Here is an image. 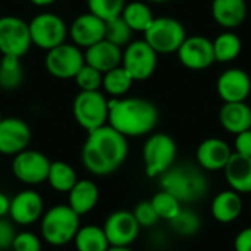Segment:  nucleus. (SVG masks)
<instances>
[{
	"instance_id": "44",
	"label": "nucleus",
	"mask_w": 251,
	"mask_h": 251,
	"mask_svg": "<svg viewBox=\"0 0 251 251\" xmlns=\"http://www.w3.org/2000/svg\"><path fill=\"white\" fill-rule=\"evenodd\" d=\"M107 251H134L131 247H109Z\"/></svg>"
},
{
	"instance_id": "6",
	"label": "nucleus",
	"mask_w": 251,
	"mask_h": 251,
	"mask_svg": "<svg viewBox=\"0 0 251 251\" xmlns=\"http://www.w3.org/2000/svg\"><path fill=\"white\" fill-rule=\"evenodd\" d=\"M72 113L76 124L87 132L107 124L109 99L97 91H79L72 104Z\"/></svg>"
},
{
	"instance_id": "16",
	"label": "nucleus",
	"mask_w": 251,
	"mask_h": 251,
	"mask_svg": "<svg viewBox=\"0 0 251 251\" xmlns=\"http://www.w3.org/2000/svg\"><path fill=\"white\" fill-rule=\"evenodd\" d=\"M29 141L31 129L25 121L15 116L0 121V154L16 156L28 149Z\"/></svg>"
},
{
	"instance_id": "32",
	"label": "nucleus",
	"mask_w": 251,
	"mask_h": 251,
	"mask_svg": "<svg viewBox=\"0 0 251 251\" xmlns=\"http://www.w3.org/2000/svg\"><path fill=\"white\" fill-rule=\"evenodd\" d=\"M150 201H151L159 219L166 221V222H171L182 209V203L165 190L157 191Z\"/></svg>"
},
{
	"instance_id": "34",
	"label": "nucleus",
	"mask_w": 251,
	"mask_h": 251,
	"mask_svg": "<svg viewBox=\"0 0 251 251\" xmlns=\"http://www.w3.org/2000/svg\"><path fill=\"white\" fill-rule=\"evenodd\" d=\"M132 32L134 31L128 26V24L122 19V16H116L113 19L106 21L104 40L110 41L112 44H115L121 49L131 43Z\"/></svg>"
},
{
	"instance_id": "24",
	"label": "nucleus",
	"mask_w": 251,
	"mask_h": 251,
	"mask_svg": "<svg viewBox=\"0 0 251 251\" xmlns=\"http://www.w3.org/2000/svg\"><path fill=\"white\" fill-rule=\"evenodd\" d=\"M244 201L241 194L234 190H225L216 194L210 204V212L215 221L221 224H231L240 218L243 213Z\"/></svg>"
},
{
	"instance_id": "4",
	"label": "nucleus",
	"mask_w": 251,
	"mask_h": 251,
	"mask_svg": "<svg viewBox=\"0 0 251 251\" xmlns=\"http://www.w3.org/2000/svg\"><path fill=\"white\" fill-rule=\"evenodd\" d=\"M81 226V216L68 204H54L44 210L40 219L41 238L53 247H63L74 241Z\"/></svg>"
},
{
	"instance_id": "42",
	"label": "nucleus",
	"mask_w": 251,
	"mask_h": 251,
	"mask_svg": "<svg viewBox=\"0 0 251 251\" xmlns=\"http://www.w3.org/2000/svg\"><path fill=\"white\" fill-rule=\"evenodd\" d=\"M9 207H10V199L0 191V218L9 216Z\"/></svg>"
},
{
	"instance_id": "40",
	"label": "nucleus",
	"mask_w": 251,
	"mask_h": 251,
	"mask_svg": "<svg viewBox=\"0 0 251 251\" xmlns=\"http://www.w3.org/2000/svg\"><path fill=\"white\" fill-rule=\"evenodd\" d=\"M234 149H235L234 153H238V154H243V156H250L251 157V128L235 135Z\"/></svg>"
},
{
	"instance_id": "31",
	"label": "nucleus",
	"mask_w": 251,
	"mask_h": 251,
	"mask_svg": "<svg viewBox=\"0 0 251 251\" xmlns=\"http://www.w3.org/2000/svg\"><path fill=\"white\" fill-rule=\"evenodd\" d=\"M24 79L21 57L4 54L0 59V88L16 90Z\"/></svg>"
},
{
	"instance_id": "5",
	"label": "nucleus",
	"mask_w": 251,
	"mask_h": 251,
	"mask_svg": "<svg viewBox=\"0 0 251 251\" xmlns=\"http://www.w3.org/2000/svg\"><path fill=\"white\" fill-rule=\"evenodd\" d=\"M176 143L165 132L150 134L143 146V163L149 178H160L176 160Z\"/></svg>"
},
{
	"instance_id": "27",
	"label": "nucleus",
	"mask_w": 251,
	"mask_h": 251,
	"mask_svg": "<svg viewBox=\"0 0 251 251\" xmlns=\"http://www.w3.org/2000/svg\"><path fill=\"white\" fill-rule=\"evenodd\" d=\"M121 16L134 32H143V34L154 19L150 6L146 1H140V0L126 3Z\"/></svg>"
},
{
	"instance_id": "41",
	"label": "nucleus",
	"mask_w": 251,
	"mask_h": 251,
	"mask_svg": "<svg viewBox=\"0 0 251 251\" xmlns=\"http://www.w3.org/2000/svg\"><path fill=\"white\" fill-rule=\"evenodd\" d=\"M235 251H251V226L240 231L234 240Z\"/></svg>"
},
{
	"instance_id": "43",
	"label": "nucleus",
	"mask_w": 251,
	"mask_h": 251,
	"mask_svg": "<svg viewBox=\"0 0 251 251\" xmlns=\"http://www.w3.org/2000/svg\"><path fill=\"white\" fill-rule=\"evenodd\" d=\"M54 1H57V0H29V3H32L34 6H38V7L50 6V4H53Z\"/></svg>"
},
{
	"instance_id": "2",
	"label": "nucleus",
	"mask_w": 251,
	"mask_h": 251,
	"mask_svg": "<svg viewBox=\"0 0 251 251\" xmlns=\"http://www.w3.org/2000/svg\"><path fill=\"white\" fill-rule=\"evenodd\" d=\"M157 122L159 110L150 100L140 97L109 99L107 125L126 138L151 134Z\"/></svg>"
},
{
	"instance_id": "22",
	"label": "nucleus",
	"mask_w": 251,
	"mask_h": 251,
	"mask_svg": "<svg viewBox=\"0 0 251 251\" xmlns=\"http://www.w3.org/2000/svg\"><path fill=\"white\" fill-rule=\"evenodd\" d=\"M225 179L231 190L238 194L251 193V157L232 153L229 162L224 168Z\"/></svg>"
},
{
	"instance_id": "1",
	"label": "nucleus",
	"mask_w": 251,
	"mask_h": 251,
	"mask_svg": "<svg viewBox=\"0 0 251 251\" xmlns=\"http://www.w3.org/2000/svg\"><path fill=\"white\" fill-rule=\"evenodd\" d=\"M128 153V138L106 124L88 132L81 149V162L91 175L107 176L125 163Z\"/></svg>"
},
{
	"instance_id": "13",
	"label": "nucleus",
	"mask_w": 251,
	"mask_h": 251,
	"mask_svg": "<svg viewBox=\"0 0 251 251\" xmlns=\"http://www.w3.org/2000/svg\"><path fill=\"white\" fill-rule=\"evenodd\" d=\"M140 229L141 226L129 210H116L103 224V231L110 247H131L138 238Z\"/></svg>"
},
{
	"instance_id": "10",
	"label": "nucleus",
	"mask_w": 251,
	"mask_h": 251,
	"mask_svg": "<svg viewBox=\"0 0 251 251\" xmlns=\"http://www.w3.org/2000/svg\"><path fill=\"white\" fill-rule=\"evenodd\" d=\"M50 163L51 160L44 153L26 149L13 156L12 174L19 182L28 187L41 185L47 181Z\"/></svg>"
},
{
	"instance_id": "33",
	"label": "nucleus",
	"mask_w": 251,
	"mask_h": 251,
	"mask_svg": "<svg viewBox=\"0 0 251 251\" xmlns=\"http://www.w3.org/2000/svg\"><path fill=\"white\" fill-rule=\"evenodd\" d=\"M169 225L175 234H178L181 237H191L200 231L201 219L194 210L182 207L181 212L169 222Z\"/></svg>"
},
{
	"instance_id": "39",
	"label": "nucleus",
	"mask_w": 251,
	"mask_h": 251,
	"mask_svg": "<svg viewBox=\"0 0 251 251\" xmlns=\"http://www.w3.org/2000/svg\"><path fill=\"white\" fill-rule=\"evenodd\" d=\"M16 231L13 222L0 218V251L12 250V244L15 240Z\"/></svg>"
},
{
	"instance_id": "45",
	"label": "nucleus",
	"mask_w": 251,
	"mask_h": 251,
	"mask_svg": "<svg viewBox=\"0 0 251 251\" xmlns=\"http://www.w3.org/2000/svg\"><path fill=\"white\" fill-rule=\"evenodd\" d=\"M147 1H150V3H166L169 0H147Z\"/></svg>"
},
{
	"instance_id": "19",
	"label": "nucleus",
	"mask_w": 251,
	"mask_h": 251,
	"mask_svg": "<svg viewBox=\"0 0 251 251\" xmlns=\"http://www.w3.org/2000/svg\"><path fill=\"white\" fill-rule=\"evenodd\" d=\"M232 153L234 151L226 141H224L222 138L212 137L203 140L199 144L196 151V159L203 171L216 172V171H224Z\"/></svg>"
},
{
	"instance_id": "29",
	"label": "nucleus",
	"mask_w": 251,
	"mask_h": 251,
	"mask_svg": "<svg viewBox=\"0 0 251 251\" xmlns=\"http://www.w3.org/2000/svg\"><path fill=\"white\" fill-rule=\"evenodd\" d=\"M212 43H213L215 60L221 63H229L235 60L243 50L241 38L229 29L219 34Z\"/></svg>"
},
{
	"instance_id": "21",
	"label": "nucleus",
	"mask_w": 251,
	"mask_h": 251,
	"mask_svg": "<svg viewBox=\"0 0 251 251\" xmlns=\"http://www.w3.org/2000/svg\"><path fill=\"white\" fill-rule=\"evenodd\" d=\"M100 199V190L93 179H78L68 193V206L79 216L88 215L96 209Z\"/></svg>"
},
{
	"instance_id": "7",
	"label": "nucleus",
	"mask_w": 251,
	"mask_h": 251,
	"mask_svg": "<svg viewBox=\"0 0 251 251\" xmlns=\"http://www.w3.org/2000/svg\"><path fill=\"white\" fill-rule=\"evenodd\" d=\"M187 38L185 26L175 18H154L151 25L144 32V40L157 54L176 53Z\"/></svg>"
},
{
	"instance_id": "3",
	"label": "nucleus",
	"mask_w": 251,
	"mask_h": 251,
	"mask_svg": "<svg viewBox=\"0 0 251 251\" xmlns=\"http://www.w3.org/2000/svg\"><path fill=\"white\" fill-rule=\"evenodd\" d=\"M160 190L171 193L184 204L201 200L207 194L209 184L201 168L185 163L174 165L160 176Z\"/></svg>"
},
{
	"instance_id": "14",
	"label": "nucleus",
	"mask_w": 251,
	"mask_h": 251,
	"mask_svg": "<svg viewBox=\"0 0 251 251\" xmlns=\"http://www.w3.org/2000/svg\"><path fill=\"white\" fill-rule=\"evenodd\" d=\"M44 213V201L38 191L25 188L10 199L9 218L15 225L29 226L40 222Z\"/></svg>"
},
{
	"instance_id": "38",
	"label": "nucleus",
	"mask_w": 251,
	"mask_h": 251,
	"mask_svg": "<svg viewBox=\"0 0 251 251\" xmlns=\"http://www.w3.org/2000/svg\"><path fill=\"white\" fill-rule=\"evenodd\" d=\"M41 238L37 234L31 231L16 232L12 244V251H41Z\"/></svg>"
},
{
	"instance_id": "28",
	"label": "nucleus",
	"mask_w": 251,
	"mask_h": 251,
	"mask_svg": "<svg viewBox=\"0 0 251 251\" xmlns=\"http://www.w3.org/2000/svg\"><path fill=\"white\" fill-rule=\"evenodd\" d=\"M78 176L75 169L63 162V160H56L50 163V169H49V175H47V181L49 185L57 191V193H63L68 194L71 191V188L76 184Z\"/></svg>"
},
{
	"instance_id": "20",
	"label": "nucleus",
	"mask_w": 251,
	"mask_h": 251,
	"mask_svg": "<svg viewBox=\"0 0 251 251\" xmlns=\"http://www.w3.org/2000/svg\"><path fill=\"white\" fill-rule=\"evenodd\" d=\"M84 59L87 65L104 74L113 68L121 66L122 49L107 40H101L84 50Z\"/></svg>"
},
{
	"instance_id": "18",
	"label": "nucleus",
	"mask_w": 251,
	"mask_h": 251,
	"mask_svg": "<svg viewBox=\"0 0 251 251\" xmlns=\"http://www.w3.org/2000/svg\"><path fill=\"white\" fill-rule=\"evenodd\" d=\"M106 32V22L99 16L87 12L74 19L69 28V35L72 43L79 49H87L101 40H104Z\"/></svg>"
},
{
	"instance_id": "46",
	"label": "nucleus",
	"mask_w": 251,
	"mask_h": 251,
	"mask_svg": "<svg viewBox=\"0 0 251 251\" xmlns=\"http://www.w3.org/2000/svg\"><path fill=\"white\" fill-rule=\"evenodd\" d=\"M3 119V115H1V112H0V121Z\"/></svg>"
},
{
	"instance_id": "35",
	"label": "nucleus",
	"mask_w": 251,
	"mask_h": 251,
	"mask_svg": "<svg viewBox=\"0 0 251 251\" xmlns=\"http://www.w3.org/2000/svg\"><path fill=\"white\" fill-rule=\"evenodd\" d=\"M125 4V0H87L88 12L99 16L104 22L121 16Z\"/></svg>"
},
{
	"instance_id": "23",
	"label": "nucleus",
	"mask_w": 251,
	"mask_h": 251,
	"mask_svg": "<svg viewBox=\"0 0 251 251\" xmlns=\"http://www.w3.org/2000/svg\"><path fill=\"white\" fill-rule=\"evenodd\" d=\"M212 16L225 29L238 28L247 16L246 0H212Z\"/></svg>"
},
{
	"instance_id": "36",
	"label": "nucleus",
	"mask_w": 251,
	"mask_h": 251,
	"mask_svg": "<svg viewBox=\"0 0 251 251\" xmlns=\"http://www.w3.org/2000/svg\"><path fill=\"white\" fill-rule=\"evenodd\" d=\"M75 82L79 88V91H97L101 87L103 74L93 66L84 63V66L78 71L75 75Z\"/></svg>"
},
{
	"instance_id": "9",
	"label": "nucleus",
	"mask_w": 251,
	"mask_h": 251,
	"mask_svg": "<svg viewBox=\"0 0 251 251\" xmlns=\"http://www.w3.org/2000/svg\"><path fill=\"white\" fill-rule=\"evenodd\" d=\"M121 66L131 75L134 81H146L157 68V53L146 40L131 41L122 50Z\"/></svg>"
},
{
	"instance_id": "37",
	"label": "nucleus",
	"mask_w": 251,
	"mask_h": 251,
	"mask_svg": "<svg viewBox=\"0 0 251 251\" xmlns=\"http://www.w3.org/2000/svg\"><path fill=\"white\" fill-rule=\"evenodd\" d=\"M132 215H134V218L137 219V222H138V225H140L141 228L154 226V225L160 221L150 200L140 201V203L134 207Z\"/></svg>"
},
{
	"instance_id": "12",
	"label": "nucleus",
	"mask_w": 251,
	"mask_h": 251,
	"mask_svg": "<svg viewBox=\"0 0 251 251\" xmlns=\"http://www.w3.org/2000/svg\"><path fill=\"white\" fill-rule=\"evenodd\" d=\"M32 41L29 35L28 22L19 16H0V53L1 56L22 57L31 49Z\"/></svg>"
},
{
	"instance_id": "30",
	"label": "nucleus",
	"mask_w": 251,
	"mask_h": 251,
	"mask_svg": "<svg viewBox=\"0 0 251 251\" xmlns=\"http://www.w3.org/2000/svg\"><path fill=\"white\" fill-rule=\"evenodd\" d=\"M134 82L135 81L131 78V75L122 66H118L103 74L101 87L112 99H118L124 97L131 90Z\"/></svg>"
},
{
	"instance_id": "17",
	"label": "nucleus",
	"mask_w": 251,
	"mask_h": 251,
	"mask_svg": "<svg viewBox=\"0 0 251 251\" xmlns=\"http://www.w3.org/2000/svg\"><path fill=\"white\" fill-rule=\"evenodd\" d=\"M216 91L224 103L246 101L251 93L250 75L241 68H229L219 75Z\"/></svg>"
},
{
	"instance_id": "26",
	"label": "nucleus",
	"mask_w": 251,
	"mask_h": 251,
	"mask_svg": "<svg viewBox=\"0 0 251 251\" xmlns=\"http://www.w3.org/2000/svg\"><path fill=\"white\" fill-rule=\"evenodd\" d=\"M72 243L76 251H107L110 247L103 226L99 225H81Z\"/></svg>"
},
{
	"instance_id": "11",
	"label": "nucleus",
	"mask_w": 251,
	"mask_h": 251,
	"mask_svg": "<svg viewBox=\"0 0 251 251\" xmlns=\"http://www.w3.org/2000/svg\"><path fill=\"white\" fill-rule=\"evenodd\" d=\"M84 51L74 43H62L57 47L47 50L44 59L47 72L59 79L75 78V75L84 66Z\"/></svg>"
},
{
	"instance_id": "15",
	"label": "nucleus",
	"mask_w": 251,
	"mask_h": 251,
	"mask_svg": "<svg viewBox=\"0 0 251 251\" xmlns=\"http://www.w3.org/2000/svg\"><path fill=\"white\" fill-rule=\"evenodd\" d=\"M176 54L179 63L191 71L207 69L216 62L213 43L203 35L187 37L178 49Z\"/></svg>"
},
{
	"instance_id": "25",
	"label": "nucleus",
	"mask_w": 251,
	"mask_h": 251,
	"mask_svg": "<svg viewBox=\"0 0 251 251\" xmlns=\"http://www.w3.org/2000/svg\"><path fill=\"white\" fill-rule=\"evenodd\" d=\"M219 122L229 134H240L251 128V107L246 101L224 103L219 110Z\"/></svg>"
},
{
	"instance_id": "8",
	"label": "nucleus",
	"mask_w": 251,
	"mask_h": 251,
	"mask_svg": "<svg viewBox=\"0 0 251 251\" xmlns=\"http://www.w3.org/2000/svg\"><path fill=\"white\" fill-rule=\"evenodd\" d=\"M28 26L32 44L46 51L65 43L69 32L66 22L59 15L50 12L35 15L28 22Z\"/></svg>"
}]
</instances>
